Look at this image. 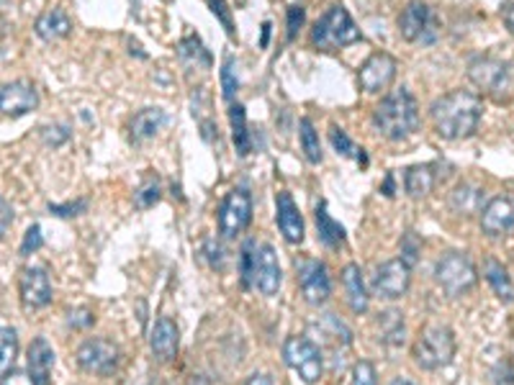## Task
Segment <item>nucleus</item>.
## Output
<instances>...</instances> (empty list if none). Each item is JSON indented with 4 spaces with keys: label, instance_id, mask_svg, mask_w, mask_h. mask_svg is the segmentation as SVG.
<instances>
[{
    "label": "nucleus",
    "instance_id": "nucleus-12",
    "mask_svg": "<svg viewBox=\"0 0 514 385\" xmlns=\"http://www.w3.org/2000/svg\"><path fill=\"white\" fill-rule=\"evenodd\" d=\"M299 270V285L307 298V304L322 305L332 296V278H329L327 264L319 260H301L296 264Z\"/></svg>",
    "mask_w": 514,
    "mask_h": 385
},
{
    "label": "nucleus",
    "instance_id": "nucleus-29",
    "mask_svg": "<svg viewBox=\"0 0 514 385\" xmlns=\"http://www.w3.org/2000/svg\"><path fill=\"white\" fill-rule=\"evenodd\" d=\"M301 149H304V155H307V160L311 164H319L322 163V144H319V134L314 131V123L308 121V119H301Z\"/></svg>",
    "mask_w": 514,
    "mask_h": 385
},
{
    "label": "nucleus",
    "instance_id": "nucleus-44",
    "mask_svg": "<svg viewBox=\"0 0 514 385\" xmlns=\"http://www.w3.org/2000/svg\"><path fill=\"white\" fill-rule=\"evenodd\" d=\"M504 23H507V29L514 34V5H510V11L504 13Z\"/></svg>",
    "mask_w": 514,
    "mask_h": 385
},
{
    "label": "nucleus",
    "instance_id": "nucleus-18",
    "mask_svg": "<svg viewBox=\"0 0 514 385\" xmlns=\"http://www.w3.org/2000/svg\"><path fill=\"white\" fill-rule=\"evenodd\" d=\"M275 203H278V226H281V234L286 237V242H304V216L293 201V196L288 190H281Z\"/></svg>",
    "mask_w": 514,
    "mask_h": 385
},
{
    "label": "nucleus",
    "instance_id": "nucleus-23",
    "mask_svg": "<svg viewBox=\"0 0 514 385\" xmlns=\"http://www.w3.org/2000/svg\"><path fill=\"white\" fill-rule=\"evenodd\" d=\"M164 123L163 108H144L131 119V139L134 142H147L152 139Z\"/></svg>",
    "mask_w": 514,
    "mask_h": 385
},
{
    "label": "nucleus",
    "instance_id": "nucleus-19",
    "mask_svg": "<svg viewBox=\"0 0 514 385\" xmlns=\"http://www.w3.org/2000/svg\"><path fill=\"white\" fill-rule=\"evenodd\" d=\"M149 347L155 352L157 360L170 363L175 360L178 355V347H181V334H178V326L173 324L170 319H160L155 329H152V337H149Z\"/></svg>",
    "mask_w": 514,
    "mask_h": 385
},
{
    "label": "nucleus",
    "instance_id": "nucleus-24",
    "mask_svg": "<svg viewBox=\"0 0 514 385\" xmlns=\"http://www.w3.org/2000/svg\"><path fill=\"white\" fill-rule=\"evenodd\" d=\"M434 167L432 164H414L407 170L404 175V188L409 193L411 198H425L430 196L432 188H434Z\"/></svg>",
    "mask_w": 514,
    "mask_h": 385
},
{
    "label": "nucleus",
    "instance_id": "nucleus-27",
    "mask_svg": "<svg viewBox=\"0 0 514 385\" xmlns=\"http://www.w3.org/2000/svg\"><path fill=\"white\" fill-rule=\"evenodd\" d=\"M16 355H19V337H16V331L8 329V326H0V381L13 370Z\"/></svg>",
    "mask_w": 514,
    "mask_h": 385
},
{
    "label": "nucleus",
    "instance_id": "nucleus-14",
    "mask_svg": "<svg viewBox=\"0 0 514 385\" xmlns=\"http://www.w3.org/2000/svg\"><path fill=\"white\" fill-rule=\"evenodd\" d=\"M37 105H39V93L31 82L16 80L0 88V113L3 116L19 119V116L31 113Z\"/></svg>",
    "mask_w": 514,
    "mask_h": 385
},
{
    "label": "nucleus",
    "instance_id": "nucleus-16",
    "mask_svg": "<svg viewBox=\"0 0 514 385\" xmlns=\"http://www.w3.org/2000/svg\"><path fill=\"white\" fill-rule=\"evenodd\" d=\"M19 290L26 308H44L52 301V280L44 267H26L21 272Z\"/></svg>",
    "mask_w": 514,
    "mask_h": 385
},
{
    "label": "nucleus",
    "instance_id": "nucleus-25",
    "mask_svg": "<svg viewBox=\"0 0 514 385\" xmlns=\"http://www.w3.org/2000/svg\"><path fill=\"white\" fill-rule=\"evenodd\" d=\"M484 275L493 288V293L504 301V304H512L514 301V283L510 278V272L504 270V264H499L496 260H486L484 264Z\"/></svg>",
    "mask_w": 514,
    "mask_h": 385
},
{
    "label": "nucleus",
    "instance_id": "nucleus-6",
    "mask_svg": "<svg viewBox=\"0 0 514 385\" xmlns=\"http://www.w3.org/2000/svg\"><path fill=\"white\" fill-rule=\"evenodd\" d=\"M452 357H455V334L448 326L432 324L419 334V339L414 345V363L422 370L448 367Z\"/></svg>",
    "mask_w": 514,
    "mask_h": 385
},
{
    "label": "nucleus",
    "instance_id": "nucleus-4",
    "mask_svg": "<svg viewBox=\"0 0 514 385\" xmlns=\"http://www.w3.org/2000/svg\"><path fill=\"white\" fill-rule=\"evenodd\" d=\"M468 78L493 101H510L514 96V70L510 62L496 57H476L468 64Z\"/></svg>",
    "mask_w": 514,
    "mask_h": 385
},
{
    "label": "nucleus",
    "instance_id": "nucleus-30",
    "mask_svg": "<svg viewBox=\"0 0 514 385\" xmlns=\"http://www.w3.org/2000/svg\"><path fill=\"white\" fill-rule=\"evenodd\" d=\"M481 205V190L478 188H471V185H460L455 193H452V208L458 213H476Z\"/></svg>",
    "mask_w": 514,
    "mask_h": 385
},
{
    "label": "nucleus",
    "instance_id": "nucleus-20",
    "mask_svg": "<svg viewBox=\"0 0 514 385\" xmlns=\"http://www.w3.org/2000/svg\"><path fill=\"white\" fill-rule=\"evenodd\" d=\"M52 367H55V349L44 337H37L29 347V375L37 381V385H49Z\"/></svg>",
    "mask_w": 514,
    "mask_h": 385
},
{
    "label": "nucleus",
    "instance_id": "nucleus-13",
    "mask_svg": "<svg viewBox=\"0 0 514 385\" xmlns=\"http://www.w3.org/2000/svg\"><path fill=\"white\" fill-rule=\"evenodd\" d=\"M434 26H437L434 16H432V11L422 0H411L409 5L401 11V16H399V34L407 41H425V44H430L434 39V34H437Z\"/></svg>",
    "mask_w": 514,
    "mask_h": 385
},
{
    "label": "nucleus",
    "instance_id": "nucleus-11",
    "mask_svg": "<svg viewBox=\"0 0 514 385\" xmlns=\"http://www.w3.org/2000/svg\"><path fill=\"white\" fill-rule=\"evenodd\" d=\"M411 285V267L401 257L399 260H389L383 263L375 275H373V290L381 296V298H389V301H396L401 296H407Z\"/></svg>",
    "mask_w": 514,
    "mask_h": 385
},
{
    "label": "nucleus",
    "instance_id": "nucleus-42",
    "mask_svg": "<svg viewBox=\"0 0 514 385\" xmlns=\"http://www.w3.org/2000/svg\"><path fill=\"white\" fill-rule=\"evenodd\" d=\"M0 385H37V381L29 375V372H21V370H11L3 381H0Z\"/></svg>",
    "mask_w": 514,
    "mask_h": 385
},
{
    "label": "nucleus",
    "instance_id": "nucleus-17",
    "mask_svg": "<svg viewBox=\"0 0 514 385\" xmlns=\"http://www.w3.org/2000/svg\"><path fill=\"white\" fill-rule=\"evenodd\" d=\"M514 229V201L507 196H499L484 205L481 211V231L486 237H504Z\"/></svg>",
    "mask_w": 514,
    "mask_h": 385
},
{
    "label": "nucleus",
    "instance_id": "nucleus-45",
    "mask_svg": "<svg viewBox=\"0 0 514 385\" xmlns=\"http://www.w3.org/2000/svg\"><path fill=\"white\" fill-rule=\"evenodd\" d=\"M267 37H270V23H263V41H260L263 46L267 44Z\"/></svg>",
    "mask_w": 514,
    "mask_h": 385
},
{
    "label": "nucleus",
    "instance_id": "nucleus-39",
    "mask_svg": "<svg viewBox=\"0 0 514 385\" xmlns=\"http://www.w3.org/2000/svg\"><path fill=\"white\" fill-rule=\"evenodd\" d=\"M208 5H211L214 16H219V19H222L226 34H234V23H232V16H229V8H226L224 0H208Z\"/></svg>",
    "mask_w": 514,
    "mask_h": 385
},
{
    "label": "nucleus",
    "instance_id": "nucleus-3",
    "mask_svg": "<svg viewBox=\"0 0 514 385\" xmlns=\"http://www.w3.org/2000/svg\"><path fill=\"white\" fill-rule=\"evenodd\" d=\"M242 278L249 288L263 296H275L283 283V270L278 264V255L270 244L247 242L242 249Z\"/></svg>",
    "mask_w": 514,
    "mask_h": 385
},
{
    "label": "nucleus",
    "instance_id": "nucleus-37",
    "mask_svg": "<svg viewBox=\"0 0 514 385\" xmlns=\"http://www.w3.org/2000/svg\"><path fill=\"white\" fill-rule=\"evenodd\" d=\"M39 247H41V229H39V223H34V226L26 231V237H23L21 255H31V252H37Z\"/></svg>",
    "mask_w": 514,
    "mask_h": 385
},
{
    "label": "nucleus",
    "instance_id": "nucleus-10",
    "mask_svg": "<svg viewBox=\"0 0 514 385\" xmlns=\"http://www.w3.org/2000/svg\"><path fill=\"white\" fill-rule=\"evenodd\" d=\"M252 222V198L249 193L237 188L232 190L219 208V231L226 239H234L237 234H242Z\"/></svg>",
    "mask_w": 514,
    "mask_h": 385
},
{
    "label": "nucleus",
    "instance_id": "nucleus-46",
    "mask_svg": "<svg viewBox=\"0 0 514 385\" xmlns=\"http://www.w3.org/2000/svg\"><path fill=\"white\" fill-rule=\"evenodd\" d=\"M391 385H414L411 381H404V378H396V381H391Z\"/></svg>",
    "mask_w": 514,
    "mask_h": 385
},
{
    "label": "nucleus",
    "instance_id": "nucleus-32",
    "mask_svg": "<svg viewBox=\"0 0 514 385\" xmlns=\"http://www.w3.org/2000/svg\"><path fill=\"white\" fill-rule=\"evenodd\" d=\"M381 324H383V334H386V339L389 342H404V319H401V314L399 311H389V314H383V319H381Z\"/></svg>",
    "mask_w": 514,
    "mask_h": 385
},
{
    "label": "nucleus",
    "instance_id": "nucleus-5",
    "mask_svg": "<svg viewBox=\"0 0 514 385\" xmlns=\"http://www.w3.org/2000/svg\"><path fill=\"white\" fill-rule=\"evenodd\" d=\"M355 41H360V29L355 26L348 8H342V5H332L311 29V44L316 49H324V52L348 46Z\"/></svg>",
    "mask_w": 514,
    "mask_h": 385
},
{
    "label": "nucleus",
    "instance_id": "nucleus-41",
    "mask_svg": "<svg viewBox=\"0 0 514 385\" xmlns=\"http://www.w3.org/2000/svg\"><path fill=\"white\" fill-rule=\"evenodd\" d=\"M11 223H13V208H11V203L5 201V198H0V239L5 237Z\"/></svg>",
    "mask_w": 514,
    "mask_h": 385
},
{
    "label": "nucleus",
    "instance_id": "nucleus-40",
    "mask_svg": "<svg viewBox=\"0 0 514 385\" xmlns=\"http://www.w3.org/2000/svg\"><path fill=\"white\" fill-rule=\"evenodd\" d=\"M88 208V203L85 201H78V203H67V205H49V211L52 213H57V216H78V213H82Z\"/></svg>",
    "mask_w": 514,
    "mask_h": 385
},
{
    "label": "nucleus",
    "instance_id": "nucleus-43",
    "mask_svg": "<svg viewBox=\"0 0 514 385\" xmlns=\"http://www.w3.org/2000/svg\"><path fill=\"white\" fill-rule=\"evenodd\" d=\"M245 385H273V378L263 375V372H255V375H249V381Z\"/></svg>",
    "mask_w": 514,
    "mask_h": 385
},
{
    "label": "nucleus",
    "instance_id": "nucleus-26",
    "mask_svg": "<svg viewBox=\"0 0 514 385\" xmlns=\"http://www.w3.org/2000/svg\"><path fill=\"white\" fill-rule=\"evenodd\" d=\"M316 229H319V239H322V244L329 247V249H337V247L345 244V229L329 216L324 203L316 208Z\"/></svg>",
    "mask_w": 514,
    "mask_h": 385
},
{
    "label": "nucleus",
    "instance_id": "nucleus-7",
    "mask_svg": "<svg viewBox=\"0 0 514 385\" xmlns=\"http://www.w3.org/2000/svg\"><path fill=\"white\" fill-rule=\"evenodd\" d=\"M434 280L451 298H460L468 290H473V285L478 280V272L463 252H451L434 267Z\"/></svg>",
    "mask_w": 514,
    "mask_h": 385
},
{
    "label": "nucleus",
    "instance_id": "nucleus-8",
    "mask_svg": "<svg viewBox=\"0 0 514 385\" xmlns=\"http://www.w3.org/2000/svg\"><path fill=\"white\" fill-rule=\"evenodd\" d=\"M283 360L308 385L319 383V378L324 372L322 349L314 345L308 337H288L286 345H283Z\"/></svg>",
    "mask_w": 514,
    "mask_h": 385
},
{
    "label": "nucleus",
    "instance_id": "nucleus-35",
    "mask_svg": "<svg viewBox=\"0 0 514 385\" xmlns=\"http://www.w3.org/2000/svg\"><path fill=\"white\" fill-rule=\"evenodd\" d=\"M304 21H307V8H304V5H291V8H288V23H286L288 41L296 39V34H299V29L304 26Z\"/></svg>",
    "mask_w": 514,
    "mask_h": 385
},
{
    "label": "nucleus",
    "instance_id": "nucleus-33",
    "mask_svg": "<svg viewBox=\"0 0 514 385\" xmlns=\"http://www.w3.org/2000/svg\"><path fill=\"white\" fill-rule=\"evenodd\" d=\"M237 88H240V80H237V72H234V57L226 54L224 67H222V90H224V98L229 103L234 98Z\"/></svg>",
    "mask_w": 514,
    "mask_h": 385
},
{
    "label": "nucleus",
    "instance_id": "nucleus-28",
    "mask_svg": "<svg viewBox=\"0 0 514 385\" xmlns=\"http://www.w3.org/2000/svg\"><path fill=\"white\" fill-rule=\"evenodd\" d=\"M229 121H232V139H234V146L237 152L247 157L249 155V131H247V113L245 108L237 103L229 108Z\"/></svg>",
    "mask_w": 514,
    "mask_h": 385
},
{
    "label": "nucleus",
    "instance_id": "nucleus-38",
    "mask_svg": "<svg viewBox=\"0 0 514 385\" xmlns=\"http://www.w3.org/2000/svg\"><path fill=\"white\" fill-rule=\"evenodd\" d=\"M417 255H419V239L409 231V234L404 237V244H401V260L411 267L414 260H417Z\"/></svg>",
    "mask_w": 514,
    "mask_h": 385
},
{
    "label": "nucleus",
    "instance_id": "nucleus-34",
    "mask_svg": "<svg viewBox=\"0 0 514 385\" xmlns=\"http://www.w3.org/2000/svg\"><path fill=\"white\" fill-rule=\"evenodd\" d=\"M134 201L139 208H149V205H155V203L160 201V185L157 180H147V183L134 193Z\"/></svg>",
    "mask_w": 514,
    "mask_h": 385
},
{
    "label": "nucleus",
    "instance_id": "nucleus-21",
    "mask_svg": "<svg viewBox=\"0 0 514 385\" xmlns=\"http://www.w3.org/2000/svg\"><path fill=\"white\" fill-rule=\"evenodd\" d=\"M342 285H345V298H348L350 308L355 314H366L368 311V290H366V280L358 264H348L342 270Z\"/></svg>",
    "mask_w": 514,
    "mask_h": 385
},
{
    "label": "nucleus",
    "instance_id": "nucleus-15",
    "mask_svg": "<svg viewBox=\"0 0 514 385\" xmlns=\"http://www.w3.org/2000/svg\"><path fill=\"white\" fill-rule=\"evenodd\" d=\"M396 78V60L386 52H375L358 70V82L366 93H381Z\"/></svg>",
    "mask_w": 514,
    "mask_h": 385
},
{
    "label": "nucleus",
    "instance_id": "nucleus-1",
    "mask_svg": "<svg viewBox=\"0 0 514 385\" xmlns=\"http://www.w3.org/2000/svg\"><path fill=\"white\" fill-rule=\"evenodd\" d=\"M481 116H484V103L468 90H452L448 96L437 98L430 108L434 131L448 142L468 139L478 129Z\"/></svg>",
    "mask_w": 514,
    "mask_h": 385
},
{
    "label": "nucleus",
    "instance_id": "nucleus-22",
    "mask_svg": "<svg viewBox=\"0 0 514 385\" xmlns=\"http://www.w3.org/2000/svg\"><path fill=\"white\" fill-rule=\"evenodd\" d=\"M34 29H37V34L44 41H57L64 39L72 31V21H70V16L62 8H52V11L41 13L37 23H34Z\"/></svg>",
    "mask_w": 514,
    "mask_h": 385
},
{
    "label": "nucleus",
    "instance_id": "nucleus-2",
    "mask_svg": "<svg viewBox=\"0 0 514 385\" xmlns=\"http://www.w3.org/2000/svg\"><path fill=\"white\" fill-rule=\"evenodd\" d=\"M373 126L381 137L391 142L407 139L419 126V105L407 88L389 93L373 111Z\"/></svg>",
    "mask_w": 514,
    "mask_h": 385
},
{
    "label": "nucleus",
    "instance_id": "nucleus-31",
    "mask_svg": "<svg viewBox=\"0 0 514 385\" xmlns=\"http://www.w3.org/2000/svg\"><path fill=\"white\" fill-rule=\"evenodd\" d=\"M329 142H332V146L337 149V155H342V157H355L358 163H368L366 160V155H363V149H355V144L350 142V137L340 129V126H332L329 129Z\"/></svg>",
    "mask_w": 514,
    "mask_h": 385
},
{
    "label": "nucleus",
    "instance_id": "nucleus-36",
    "mask_svg": "<svg viewBox=\"0 0 514 385\" xmlns=\"http://www.w3.org/2000/svg\"><path fill=\"white\" fill-rule=\"evenodd\" d=\"M352 385H378L375 383V367L370 363H358L352 370Z\"/></svg>",
    "mask_w": 514,
    "mask_h": 385
},
{
    "label": "nucleus",
    "instance_id": "nucleus-9",
    "mask_svg": "<svg viewBox=\"0 0 514 385\" xmlns=\"http://www.w3.org/2000/svg\"><path fill=\"white\" fill-rule=\"evenodd\" d=\"M78 365L90 375H111L122 363V349L108 339H88L78 349Z\"/></svg>",
    "mask_w": 514,
    "mask_h": 385
}]
</instances>
